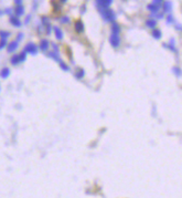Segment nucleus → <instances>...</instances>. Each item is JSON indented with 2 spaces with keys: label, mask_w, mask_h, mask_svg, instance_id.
<instances>
[{
  "label": "nucleus",
  "mask_w": 182,
  "mask_h": 198,
  "mask_svg": "<svg viewBox=\"0 0 182 198\" xmlns=\"http://www.w3.org/2000/svg\"><path fill=\"white\" fill-rule=\"evenodd\" d=\"M97 10L99 11L100 16L103 17V19L107 22H114L116 19L115 12L109 8V7H102V6H97Z\"/></svg>",
  "instance_id": "f257e3e1"
},
{
  "label": "nucleus",
  "mask_w": 182,
  "mask_h": 198,
  "mask_svg": "<svg viewBox=\"0 0 182 198\" xmlns=\"http://www.w3.org/2000/svg\"><path fill=\"white\" fill-rule=\"evenodd\" d=\"M109 43L113 48H118L120 45V37L119 33H114L112 32V34L109 35Z\"/></svg>",
  "instance_id": "f03ea898"
},
{
  "label": "nucleus",
  "mask_w": 182,
  "mask_h": 198,
  "mask_svg": "<svg viewBox=\"0 0 182 198\" xmlns=\"http://www.w3.org/2000/svg\"><path fill=\"white\" fill-rule=\"evenodd\" d=\"M38 47H37V44L35 43H33V42H29L28 44H25V51L27 53H29V54H32V56H35L37 53H38Z\"/></svg>",
  "instance_id": "7ed1b4c3"
},
{
  "label": "nucleus",
  "mask_w": 182,
  "mask_h": 198,
  "mask_svg": "<svg viewBox=\"0 0 182 198\" xmlns=\"http://www.w3.org/2000/svg\"><path fill=\"white\" fill-rule=\"evenodd\" d=\"M18 47H19V41H11L10 43L7 44V51H8L9 53H13L17 49H18Z\"/></svg>",
  "instance_id": "20e7f679"
},
{
  "label": "nucleus",
  "mask_w": 182,
  "mask_h": 198,
  "mask_svg": "<svg viewBox=\"0 0 182 198\" xmlns=\"http://www.w3.org/2000/svg\"><path fill=\"white\" fill-rule=\"evenodd\" d=\"M9 21H10L11 25H13V27H16V28L21 27V21H20L19 17H17L16 15L15 16H9Z\"/></svg>",
  "instance_id": "39448f33"
},
{
  "label": "nucleus",
  "mask_w": 182,
  "mask_h": 198,
  "mask_svg": "<svg viewBox=\"0 0 182 198\" xmlns=\"http://www.w3.org/2000/svg\"><path fill=\"white\" fill-rule=\"evenodd\" d=\"M74 28H75V31L77 33L83 32V31H84V23H83L81 20H77V21L75 22Z\"/></svg>",
  "instance_id": "423d86ee"
},
{
  "label": "nucleus",
  "mask_w": 182,
  "mask_h": 198,
  "mask_svg": "<svg viewBox=\"0 0 182 198\" xmlns=\"http://www.w3.org/2000/svg\"><path fill=\"white\" fill-rule=\"evenodd\" d=\"M49 48H50L49 41L45 40V39L41 40V42H40V49H41V51H43V52H48Z\"/></svg>",
  "instance_id": "0eeeda50"
},
{
  "label": "nucleus",
  "mask_w": 182,
  "mask_h": 198,
  "mask_svg": "<svg viewBox=\"0 0 182 198\" xmlns=\"http://www.w3.org/2000/svg\"><path fill=\"white\" fill-rule=\"evenodd\" d=\"M53 31H54V35L58 40H62L63 39V31L58 28V27H53Z\"/></svg>",
  "instance_id": "6e6552de"
},
{
  "label": "nucleus",
  "mask_w": 182,
  "mask_h": 198,
  "mask_svg": "<svg viewBox=\"0 0 182 198\" xmlns=\"http://www.w3.org/2000/svg\"><path fill=\"white\" fill-rule=\"evenodd\" d=\"M48 56H49L50 58H52L54 61H56V62H60L61 61V59H60V52L58 51H51V52H49L48 53Z\"/></svg>",
  "instance_id": "1a4fd4ad"
},
{
  "label": "nucleus",
  "mask_w": 182,
  "mask_h": 198,
  "mask_svg": "<svg viewBox=\"0 0 182 198\" xmlns=\"http://www.w3.org/2000/svg\"><path fill=\"white\" fill-rule=\"evenodd\" d=\"M97 6H102V7H109L113 3V0H96Z\"/></svg>",
  "instance_id": "9d476101"
},
{
  "label": "nucleus",
  "mask_w": 182,
  "mask_h": 198,
  "mask_svg": "<svg viewBox=\"0 0 182 198\" xmlns=\"http://www.w3.org/2000/svg\"><path fill=\"white\" fill-rule=\"evenodd\" d=\"M25 13V8H23V6L22 5H18L15 9V15L17 17H21L22 15Z\"/></svg>",
  "instance_id": "9b49d317"
},
{
  "label": "nucleus",
  "mask_w": 182,
  "mask_h": 198,
  "mask_svg": "<svg viewBox=\"0 0 182 198\" xmlns=\"http://www.w3.org/2000/svg\"><path fill=\"white\" fill-rule=\"evenodd\" d=\"M9 75H10V69H8V68L1 69V71H0V78L1 79H8Z\"/></svg>",
  "instance_id": "f8f14e48"
},
{
  "label": "nucleus",
  "mask_w": 182,
  "mask_h": 198,
  "mask_svg": "<svg viewBox=\"0 0 182 198\" xmlns=\"http://www.w3.org/2000/svg\"><path fill=\"white\" fill-rule=\"evenodd\" d=\"M10 63L12 64V66H18L19 63H20V58H19V53H16V54H13L11 59H10Z\"/></svg>",
  "instance_id": "ddd939ff"
},
{
  "label": "nucleus",
  "mask_w": 182,
  "mask_h": 198,
  "mask_svg": "<svg viewBox=\"0 0 182 198\" xmlns=\"http://www.w3.org/2000/svg\"><path fill=\"white\" fill-rule=\"evenodd\" d=\"M146 25L148 27V28H151V29H155L156 28V25H157V21L155 20V19H148L147 21H146Z\"/></svg>",
  "instance_id": "4468645a"
},
{
  "label": "nucleus",
  "mask_w": 182,
  "mask_h": 198,
  "mask_svg": "<svg viewBox=\"0 0 182 198\" xmlns=\"http://www.w3.org/2000/svg\"><path fill=\"white\" fill-rule=\"evenodd\" d=\"M151 35L155 38V39H157L159 40L161 37H162V33H161V30H159V29H153L152 30V32H151Z\"/></svg>",
  "instance_id": "2eb2a0df"
},
{
  "label": "nucleus",
  "mask_w": 182,
  "mask_h": 198,
  "mask_svg": "<svg viewBox=\"0 0 182 198\" xmlns=\"http://www.w3.org/2000/svg\"><path fill=\"white\" fill-rule=\"evenodd\" d=\"M148 10L149 11H151V12H157L159 8H160V5H156V3H150L148 5Z\"/></svg>",
  "instance_id": "dca6fc26"
},
{
  "label": "nucleus",
  "mask_w": 182,
  "mask_h": 198,
  "mask_svg": "<svg viewBox=\"0 0 182 198\" xmlns=\"http://www.w3.org/2000/svg\"><path fill=\"white\" fill-rule=\"evenodd\" d=\"M171 9H172V3H171V1H165V3H163V11H165V12H170Z\"/></svg>",
  "instance_id": "f3484780"
},
{
  "label": "nucleus",
  "mask_w": 182,
  "mask_h": 198,
  "mask_svg": "<svg viewBox=\"0 0 182 198\" xmlns=\"http://www.w3.org/2000/svg\"><path fill=\"white\" fill-rule=\"evenodd\" d=\"M175 43H174V39H171V41H170V43L168 44V45H165L167 48L169 50H171V51H173L174 53H177V49H175Z\"/></svg>",
  "instance_id": "a211bd4d"
},
{
  "label": "nucleus",
  "mask_w": 182,
  "mask_h": 198,
  "mask_svg": "<svg viewBox=\"0 0 182 198\" xmlns=\"http://www.w3.org/2000/svg\"><path fill=\"white\" fill-rule=\"evenodd\" d=\"M10 32L5 31V30H0V39H8Z\"/></svg>",
  "instance_id": "6ab92c4d"
},
{
  "label": "nucleus",
  "mask_w": 182,
  "mask_h": 198,
  "mask_svg": "<svg viewBox=\"0 0 182 198\" xmlns=\"http://www.w3.org/2000/svg\"><path fill=\"white\" fill-rule=\"evenodd\" d=\"M172 72H173L175 76H181L182 75V71L180 68H178V66H174L173 69H172Z\"/></svg>",
  "instance_id": "aec40b11"
},
{
  "label": "nucleus",
  "mask_w": 182,
  "mask_h": 198,
  "mask_svg": "<svg viewBox=\"0 0 182 198\" xmlns=\"http://www.w3.org/2000/svg\"><path fill=\"white\" fill-rule=\"evenodd\" d=\"M19 58H20V63L21 62H25V59H27V52H25V50L22 51V52H20L19 53Z\"/></svg>",
  "instance_id": "412c9836"
},
{
  "label": "nucleus",
  "mask_w": 182,
  "mask_h": 198,
  "mask_svg": "<svg viewBox=\"0 0 182 198\" xmlns=\"http://www.w3.org/2000/svg\"><path fill=\"white\" fill-rule=\"evenodd\" d=\"M85 75V72H84V70H82V69H80L76 73H75V78L76 79H82L83 76Z\"/></svg>",
  "instance_id": "4be33fe9"
},
{
  "label": "nucleus",
  "mask_w": 182,
  "mask_h": 198,
  "mask_svg": "<svg viewBox=\"0 0 182 198\" xmlns=\"http://www.w3.org/2000/svg\"><path fill=\"white\" fill-rule=\"evenodd\" d=\"M58 63H60V68H61L62 70H64V71H70V66H67V64H65L63 61H60Z\"/></svg>",
  "instance_id": "5701e85b"
},
{
  "label": "nucleus",
  "mask_w": 182,
  "mask_h": 198,
  "mask_svg": "<svg viewBox=\"0 0 182 198\" xmlns=\"http://www.w3.org/2000/svg\"><path fill=\"white\" fill-rule=\"evenodd\" d=\"M7 44H8L7 39H0V50L3 49L5 47H7Z\"/></svg>",
  "instance_id": "b1692460"
},
{
  "label": "nucleus",
  "mask_w": 182,
  "mask_h": 198,
  "mask_svg": "<svg viewBox=\"0 0 182 198\" xmlns=\"http://www.w3.org/2000/svg\"><path fill=\"white\" fill-rule=\"evenodd\" d=\"M172 22H173V18H172V16L170 15V16L167 17V23H172Z\"/></svg>",
  "instance_id": "393cba45"
},
{
  "label": "nucleus",
  "mask_w": 182,
  "mask_h": 198,
  "mask_svg": "<svg viewBox=\"0 0 182 198\" xmlns=\"http://www.w3.org/2000/svg\"><path fill=\"white\" fill-rule=\"evenodd\" d=\"M22 39H23V33H19V34H18V37H17V41L20 42Z\"/></svg>",
  "instance_id": "a878e982"
},
{
  "label": "nucleus",
  "mask_w": 182,
  "mask_h": 198,
  "mask_svg": "<svg viewBox=\"0 0 182 198\" xmlns=\"http://www.w3.org/2000/svg\"><path fill=\"white\" fill-rule=\"evenodd\" d=\"M68 20H70V19H68V17H63V18L61 19V22H63V23H67V22H68Z\"/></svg>",
  "instance_id": "bb28decb"
},
{
  "label": "nucleus",
  "mask_w": 182,
  "mask_h": 198,
  "mask_svg": "<svg viewBox=\"0 0 182 198\" xmlns=\"http://www.w3.org/2000/svg\"><path fill=\"white\" fill-rule=\"evenodd\" d=\"M163 0H152V3H156V5H161Z\"/></svg>",
  "instance_id": "cd10ccee"
},
{
  "label": "nucleus",
  "mask_w": 182,
  "mask_h": 198,
  "mask_svg": "<svg viewBox=\"0 0 182 198\" xmlns=\"http://www.w3.org/2000/svg\"><path fill=\"white\" fill-rule=\"evenodd\" d=\"M15 3H16L17 6L18 5H22V0H15Z\"/></svg>",
  "instance_id": "c85d7f7f"
},
{
  "label": "nucleus",
  "mask_w": 182,
  "mask_h": 198,
  "mask_svg": "<svg viewBox=\"0 0 182 198\" xmlns=\"http://www.w3.org/2000/svg\"><path fill=\"white\" fill-rule=\"evenodd\" d=\"M29 21H30V16H28V18H27V19H25V23H28V22H29Z\"/></svg>",
  "instance_id": "c756f323"
},
{
  "label": "nucleus",
  "mask_w": 182,
  "mask_h": 198,
  "mask_svg": "<svg viewBox=\"0 0 182 198\" xmlns=\"http://www.w3.org/2000/svg\"><path fill=\"white\" fill-rule=\"evenodd\" d=\"M175 28H177V29H179V30H181L182 31V27L180 25H177V27H175Z\"/></svg>",
  "instance_id": "7c9ffc66"
},
{
  "label": "nucleus",
  "mask_w": 182,
  "mask_h": 198,
  "mask_svg": "<svg viewBox=\"0 0 182 198\" xmlns=\"http://www.w3.org/2000/svg\"><path fill=\"white\" fill-rule=\"evenodd\" d=\"M60 1H61V2H63V3H64V2H66V1H67V0H60Z\"/></svg>",
  "instance_id": "2f4dec72"
},
{
  "label": "nucleus",
  "mask_w": 182,
  "mask_h": 198,
  "mask_svg": "<svg viewBox=\"0 0 182 198\" xmlns=\"http://www.w3.org/2000/svg\"><path fill=\"white\" fill-rule=\"evenodd\" d=\"M2 13H3V12H2V10H0V16H2Z\"/></svg>",
  "instance_id": "473e14b6"
},
{
  "label": "nucleus",
  "mask_w": 182,
  "mask_h": 198,
  "mask_svg": "<svg viewBox=\"0 0 182 198\" xmlns=\"http://www.w3.org/2000/svg\"><path fill=\"white\" fill-rule=\"evenodd\" d=\"M0 91H1V85H0Z\"/></svg>",
  "instance_id": "72a5a7b5"
}]
</instances>
